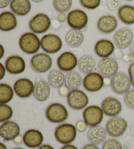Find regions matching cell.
<instances>
[{
	"label": "cell",
	"mask_w": 134,
	"mask_h": 149,
	"mask_svg": "<svg viewBox=\"0 0 134 149\" xmlns=\"http://www.w3.org/2000/svg\"><path fill=\"white\" fill-rule=\"evenodd\" d=\"M22 51L28 54H36L41 47V40L33 32H26L20 36L18 41Z\"/></svg>",
	"instance_id": "6da1fadb"
},
{
	"label": "cell",
	"mask_w": 134,
	"mask_h": 149,
	"mask_svg": "<svg viewBox=\"0 0 134 149\" xmlns=\"http://www.w3.org/2000/svg\"><path fill=\"white\" fill-rule=\"evenodd\" d=\"M54 136L56 141L61 144H70L76 138V127L73 124L68 123L59 125L55 129Z\"/></svg>",
	"instance_id": "7a4b0ae2"
},
{
	"label": "cell",
	"mask_w": 134,
	"mask_h": 149,
	"mask_svg": "<svg viewBox=\"0 0 134 149\" xmlns=\"http://www.w3.org/2000/svg\"><path fill=\"white\" fill-rule=\"evenodd\" d=\"M45 116L48 120L54 124L65 122L69 117V113L64 105L59 103H54L47 108Z\"/></svg>",
	"instance_id": "3957f363"
},
{
	"label": "cell",
	"mask_w": 134,
	"mask_h": 149,
	"mask_svg": "<svg viewBox=\"0 0 134 149\" xmlns=\"http://www.w3.org/2000/svg\"><path fill=\"white\" fill-rule=\"evenodd\" d=\"M131 85L132 83L129 75L124 72L117 73L111 80L112 92L119 95L126 94L130 90Z\"/></svg>",
	"instance_id": "277c9868"
},
{
	"label": "cell",
	"mask_w": 134,
	"mask_h": 149,
	"mask_svg": "<svg viewBox=\"0 0 134 149\" xmlns=\"http://www.w3.org/2000/svg\"><path fill=\"white\" fill-rule=\"evenodd\" d=\"M51 20L45 13H38L29 20L28 26L29 30L36 34H42L49 30Z\"/></svg>",
	"instance_id": "5b68a950"
},
{
	"label": "cell",
	"mask_w": 134,
	"mask_h": 149,
	"mask_svg": "<svg viewBox=\"0 0 134 149\" xmlns=\"http://www.w3.org/2000/svg\"><path fill=\"white\" fill-rule=\"evenodd\" d=\"M128 122L124 118L114 116L107 121L105 130L109 136L117 138L124 134L128 128Z\"/></svg>",
	"instance_id": "8992f818"
},
{
	"label": "cell",
	"mask_w": 134,
	"mask_h": 149,
	"mask_svg": "<svg viewBox=\"0 0 134 149\" xmlns=\"http://www.w3.org/2000/svg\"><path fill=\"white\" fill-rule=\"evenodd\" d=\"M103 112L102 109L97 105H91L83 111L82 116L87 126L93 127L98 126L103 120Z\"/></svg>",
	"instance_id": "52a82bcc"
},
{
	"label": "cell",
	"mask_w": 134,
	"mask_h": 149,
	"mask_svg": "<svg viewBox=\"0 0 134 149\" xmlns=\"http://www.w3.org/2000/svg\"><path fill=\"white\" fill-rule=\"evenodd\" d=\"M52 65V60L47 53H38L31 58L30 65L32 70L39 73L49 71Z\"/></svg>",
	"instance_id": "ba28073f"
},
{
	"label": "cell",
	"mask_w": 134,
	"mask_h": 149,
	"mask_svg": "<svg viewBox=\"0 0 134 149\" xmlns=\"http://www.w3.org/2000/svg\"><path fill=\"white\" fill-rule=\"evenodd\" d=\"M67 102L69 107L74 110H81L86 107L89 102L87 95L82 90H71L67 96Z\"/></svg>",
	"instance_id": "9c48e42d"
},
{
	"label": "cell",
	"mask_w": 134,
	"mask_h": 149,
	"mask_svg": "<svg viewBox=\"0 0 134 149\" xmlns=\"http://www.w3.org/2000/svg\"><path fill=\"white\" fill-rule=\"evenodd\" d=\"M41 47L47 54H55L61 50L62 41L58 36L49 33L43 36L41 39Z\"/></svg>",
	"instance_id": "30bf717a"
},
{
	"label": "cell",
	"mask_w": 134,
	"mask_h": 149,
	"mask_svg": "<svg viewBox=\"0 0 134 149\" xmlns=\"http://www.w3.org/2000/svg\"><path fill=\"white\" fill-rule=\"evenodd\" d=\"M88 22V15L84 10L75 9L68 13L67 22L72 29L81 30L87 26Z\"/></svg>",
	"instance_id": "8fae6325"
},
{
	"label": "cell",
	"mask_w": 134,
	"mask_h": 149,
	"mask_svg": "<svg viewBox=\"0 0 134 149\" xmlns=\"http://www.w3.org/2000/svg\"><path fill=\"white\" fill-rule=\"evenodd\" d=\"M84 89L90 92L100 91L104 86V78L100 73L91 72L84 77L82 81Z\"/></svg>",
	"instance_id": "7c38bea8"
},
{
	"label": "cell",
	"mask_w": 134,
	"mask_h": 149,
	"mask_svg": "<svg viewBox=\"0 0 134 149\" xmlns=\"http://www.w3.org/2000/svg\"><path fill=\"white\" fill-rule=\"evenodd\" d=\"M133 32L130 28H122L117 30L113 36L115 45L120 49H126L132 44Z\"/></svg>",
	"instance_id": "4fadbf2b"
},
{
	"label": "cell",
	"mask_w": 134,
	"mask_h": 149,
	"mask_svg": "<svg viewBox=\"0 0 134 149\" xmlns=\"http://www.w3.org/2000/svg\"><path fill=\"white\" fill-rule=\"evenodd\" d=\"M57 65L64 72H70L78 65V60L71 52H64L57 59Z\"/></svg>",
	"instance_id": "5bb4252c"
},
{
	"label": "cell",
	"mask_w": 134,
	"mask_h": 149,
	"mask_svg": "<svg viewBox=\"0 0 134 149\" xmlns=\"http://www.w3.org/2000/svg\"><path fill=\"white\" fill-rule=\"evenodd\" d=\"M99 73L105 78H111L114 76L119 70V63L114 58L109 57L103 58L98 66Z\"/></svg>",
	"instance_id": "9a60e30c"
},
{
	"label": "cell",
	"mask_w": 134,
	"mask_h": 149,
	"mask_svg": "<svg viewBox=\"0 0 134 149\" xmlns=\"http://www.w3.org/2000/svg\"><path fill=\"white\" fill-rule=\"evenodd\" d=\"M13 89L18 97L28 98L34 94V84L31 80L26 78H21L15 82Z\"/></svg>",
	"instance_id": "2e32d148"
},
{
	"label": "cell",
	"mask_w": 134,
	"mask_h": 149,
	"mask_svg": "<svg viewBox=\"0 0 134 149\" xmlns=\"http://www.w3.org/2000/svg\"><path fill=\"white\" fill-rule=\"evenodd\" d=\"M101 109L103 113L109 117L119 115L122 109V103L114 97H107L101 103Z\"/></svg>",
	"instance_id": "e0dca14e"
},
{
	"label": "cell",
	"mask_w": 134,
	"mask_h": 149,
	"mask_svg": "<svg viewBox=\"0 0 134 149\" xmlns=\"http://www.w3.org/2000/svg\"><path fill=\"white\" fill-rule=\"evenodd\" d=\"M5 67L6 69V71L10 74H20L23 73L25 70V61L20 56H10L5 60Z\"/></svg>",
	"instance_id": "ac0fdd59"
},
{
	"label": "cell",
	"mask_w": 134,
	"mask_h": 149,
	"mask_svg": "<svg viewBox=\"0 0 134 149\" xmlns=\"http://www.w3.org/2000/svg\"><path fill=\"white\" fill-rule=\"evenodd\" d=\"M20 132L19 126L14 121L3 122L0 126V135L5 141L15 140L20 135Z\"/></svg>",
	"instance_id": "d6986e66"
},
{
	"label": "cell",
	"mask_w": 134,
	"mask_h": 149,
	"mask_svg": "<svg viewBox=\"0 0 134 149\" xmlns=\"http://www.w3.org/2000/svg\"><path fill=\"white\" fill-rule=\"evenodd\" d=\"M117 27V19L112 15H107L102 16L98 20L97 28L101 33L105 34L111 33L116 30Z\"/></svg>",
	"instance_id": "ffe728a7"
},
{
	"label": "cell",
	"mask_w": 134,
	"mask_h": 149,
	"mask_svg": "<svg viewBox=\"0 0 134 149\" xmlns=\"http://www.w3.org/2000/svg\"><path fill=\"white\" fill-rule=\"evenodd\" d=\"M50 84L45 80L37 78L34 84V96L39 102H45L49 98L50 93Z\"/></svg>",
	"instance_id": "44dd1931"
},
{
	"label": "cell",
	"mask_w": 134,
	"mask_h": 149,
	"mask_svg": "<svg viewBox=\"0 0 134 149\" xmlns=\"http://www.w3.org/2000/svg\"><path fill=\"white\" fill-rule=\"evenodd\" d=\"M94 52L98 56L103 59L109 58L114 52V45L109 39H100L95 44Z\"/></svg>",
	"instance_id": "7402d4cb"
},
{
	"label": "cell",
	"mask_w": 134,
	"mask_h": 149,
	"mask_svg": "<svg viewBox=\"0 0 134 149\" xmlns=\"http://www.w3.org/2000/svg\"><path fill=\"white\" fill-rule=\"evenodd\" d=\"M23 142L29 148L39 147L43 142V136L39 130H29L24 134Z\"/></svg>",
	"instance_id": "603a6c76"
},
{
	"label": "cell",
	"mask_w": 134,
	"mask_h": 149,
	"mask_svg": "<svg viewBox=\"0 0 134 149\" xmlns=\"http://www.w3.org/2000/svg\"><path fill=\"white\" fill-rule=\"evenodd\" d=\"M17 19L13 13L3 11L0 14V30L5 32L10 31L17 27Z\"/></svg>",
	"instance_id": "cb8c5ba5"
},
{
	"label": "cell",
	"mask_w": 134,
	"mask_h": 149,
	"mask_svg": "<svg viewBox=\"0 0 134 149\" xmlns=\"http://www.w3.org/2000/svg\"><path fill=\"white\" fill-rule=\"evenodd\" d=\"M10 9L15 15L24 17L30 12L31 4L29 0H12Z\"/></svg>",
	"instance_id": "d4e9b609"
},
{
	"label": "cell",
	"mask_w": 134,
	"mask_h": 149,
	"mask_svg": "<svg viewBox=\"0 0 134 149\" xmlns=\"http://www.w3.org/2000/svg\"><path fill=\"white\" fill-rule=\"evenodd\" d=\"M107 131L101 126L91 127L88 132V138L91 143L100 145L105 141L107 137Z\"/></svg>",
	"instance_id": "484cf974"
},
{
	"label": "cell",
	"mask_w": 134,
	"mask_h": 149,
	"mask_svg": "<svg viewBox=\"0 0 134 149\" xmlns=\"http://www.w3.org/2000/svg\"><path fill=\"white\" fill-rule=\"evenodd\" d=\"M84 40V36L81 30H72L66 33L65 41L66 44L71 48L79 47L82 44Z\"/></svg>",
	"instance_id": "4316f807"
},
{
	"label": "cell",
	"mask_w": 134,
	"mask_h": 149,
	"mask_svg": "<svg viewBox=\"0 0 134 149\" xmlns=\"http://www.w3.org/2000/svg\"><path fill=\"white\" fill-rule=\"evenodd\" d=\"M118 17L124 24H134V6L130 5H122L118 10Z\"/></svg>",
	"instance_id": "83f0119b"
},
{
	"label": "cell",
	"mask_w": 134,
	"mask_h": 149,
	"mask_svg": "<svg viewBox=\"0 0 134 149\" xmlns=\"http://www.w3.org/2000/svg\"><path fill=\"white\" fill-rule=\"evenodd\" d=\"M96 62L94 58L89 55L83 56L78 62V68L80 72L88 74L92 72L96 68Z\"/></svg>",
	"instance_id": "f1b7e54d"
},
{
	"label": "cell",
	"mask_w": 134,
	"mask_h": 149,
	"mask_svg": "<svg viewBox=\"0 0 134 149\" xmlns=\"http://www.w3.org/2000/svg\"><path fill=\"white\" fill-rule=\"evenodd\" d=\"M66 76L62 71L54 70L48 75V82L54 88H60L65 83Z\"/></svg>",
	"instance_id": "f546056e"
},
{
	"label": "cell",
	"mask_w": 134,
	"mask_h": 149,
	"mask_svg": "<svg viewBox=\"0 0 134 149\" xmlns=\"http://www.w3.org/2000/svg\"><path fill=\"white\" fill-rule=\"evenodd\" d=\"M82 77L77 71H72L66 75L65 85L69 90L78 89L81 86Z\"/></svg>",
	"instance_id": "4dcf8cb0"
},
{
	"label": "cell",
	"mask_w": 134,
	"mask_h": 149,
	"mask_svg": "<svg viewBox=\"0 0 134 149\" xmlns=\"http://www.w3.org/2000/svg\"><path fill=\"white\" fill-rule=\"evenodd\" d=\"M14 89L6 83L0 84V103L7 104L13 100L14 96Z\"/></svg>",
	"instance_id": "1f68e13d"
},
{
	"label": "cell",
	"mask_w": 134,
	"mask_h": 149,
	"mask_svg": "<svg viewBox=\"0 0 134 149\" xmlns=\"http://www.w3.org/2000/svg\"><path fill=\"white\" fill-rule=\"evenodd\" d=\"M72 0H53V7L58 13H67L71 9Z\"/></svg>",
	"instance_id": "d6a6232c"
},
{
	"label": "cell",
	"mask_w": 134,
	"mask_h": 149,
	"mask_svg": "<svg viewBox=\"0 0 134 149\" xmlns=\"http://www.w3.org/2000/svg\"><path fill=\"white\" fill-rule=\"evenodd\" d=\"M12 108L7 104L0 105V122L3 123L9 120L13 116Z\"/></svg>",
	"instance_id": "836d02e7"
},
{
	"label": "cell",
	"mask_w": 134,
	"mask_h": 149,
	"mask_svg": "<svg viewBox=\"0 0 134 149\" xmlns=\"http://www.w3.org/2000/svg\"><path fill=\"white\" fill-rule=\"evenodd\" d=\"M80 4L85 9L94 10L100 5L101 0H80Z\"/></svg>",
	"instance_id": "e575fe53"
},
{
	"label": "cell",
	"mask_w": 134,
	"mask_h": 149,
	"mask_svg": "<svg viewBox=\"0 0 134 149\" xmlns=\"http://www.w3.org/2000/svg\"><path fill=\"white\" fill-rule=\"evenodd\" d=\"M102 149H122V146L118 140L109 139L103 143Z\"/></svg>",
	"instance_id": "d590c367"
},
{
	"label": "cell",
	"mask_w": 134,
	"mask_h": 149,
	"mask_svg": "<svg viewBox=\"0 0 134 149\" xmlns=\"http://www.w3.org/2000/svg\"><path fill=\"white\" fill-rule=\"evenodd\" d=\"M124 102L128 107L134 109V89H131L124 96Z\"/></svg>",
	"instance_id": "8d00e7d4"
},
{
	"label": "cell",
	"mask_w": 134,
	"mask_h": 149,
	"mask_svg": "<svg viewBox=\"0 0 134 149\" xmlns=\"http://www.w3.org/2000/svg\"><path fill=\"white\" fill-rule=\"evenodd\" d=\"M121 0H107V7L109 9L114 10L121 7Z\"/></svg>",
	"instance_id": "74e56055"
},
{
	"label": "cell",
	"mask_w": 134,
	"mask_h": 149,
	"mask_svg": "<svg viewBox=\"0 0 134 149\" xmlns=\"http://www.w3.org/2000/svg\"><path fill=\"white\" fill-rule=\"evenodd\" d=\"M76 129L78 132H84L86 131L87 127V125L85 123L84 121H82L80 120L79 122H77L76 124Z\"/></svg>",
	"instance_id": "f35d334b"
},
{
	"label": "cell",
	"mask_w": 134,
	"mask_h": 149,
	"mask_svg": "<svg viewBox=\"0 0 134 149\" xmlns=\"http://www.w3.org/2000/svg\"><path fill=\"white\" fill-rule=\"evenodd\" d=\"M128 74H129L131 83L134 87V62L131 63V64L128 67Z\"/></svg>",
	"instance_id": "ab89813d"
},
{
	"label": "cell",
	"mask_w": 134,
	"mask_h": 149,
	"mask_svg": "<svg viewBox=\"0 0 134 149\" xmlns=\"http://www.w3.org/2000/svg\"><path fill=\"white\" fill-rule=\"evenodd\" d=\"M69 92V89L66 86H63L58 89V94L61 97H67Z\"/></svg>",
	"instance_id": "60d3db41"
},
{
	"label": "cell",
	"mask_w": 134,
	"mask_h": 149,
	"mask_svg": "<svg viewBox=\"0 0 134 149\" xmlns=\"http://www.w3.org/2000/svg\"><path fill=\"white\" fill-rule=\"evenodd\" d=\"M57 20L61 23H64L68 20V15L65 13H59L57 15Z\"/></svg>",
	"instance_id": "b9f144b4"
},
{
	"label": "cell",
	"mask_w": 134,
	"mask_h": 149,
	"mask_svg": "<svg viewBox=\"0 0 134 149\" xmlns=\"http://www.w3.org/2000/svg\"><path fill=\"white\" fill-rule=\"evenodd\" d=\"M114 56L115 58H117V60H122L124 58V52L122 51V49H117L115 50L114 52Z\"/></svg>",
	"instance_id": "7bdbcfd3"
},
{
	"label": "cell",
	"mask_w": 134,
	"mask_h": 149,
	"mask_svg": "<svg viewBox=\"0 0 134 149\" xmlns=\"http://www.w3.org/2000/svg\"><path fill=\"white\" fill-rule=\"evenodd\" d=\"M12 0H0V9L6 8L8 5H10Z\"/></svg>",
	"instance_id": "ee69618b"
},
{
	"label": "cell",
	"mask_w": 134,
	"mask_h": 149,
	"mask_svg": "<svg viewBox=\"0 0 134 149\" xmlns=\"http://www.w3.org/2000/svg\"><path fill=\"white\" fill-rule=\"evenodd\" d=\"M124 58V60L126 61V62L132 63L134 62V54L130 52V53H129V54H128Z\"/></svg>",
	"instance_id": "f6af8a7d"
},
{
	"label": "cell",
	"mask_w": 134,
	"mask_h": 149,
	"mask_svg": "<svg viewBox=\"0 0 134 149\" xmlns=\"http://www.w3.org/2000/svg\"><path fill=\"white\" fill-rule=\"evenodd\" d=\"M5 66L2 64L1 63H0V81L4 78V77L5 75Z\"/></svg>",
	"instance_id": "bcb514c9"
},
{
	"label": "cell",
	"mask_w": 134,
	"mask_h": 149,
	"mask_svg": "<svg viewBox=\"0 0 134 149\" xmlns=\"http://www.w3.org/2000/svg\"><path fill=\"white\" fill-rule=\"evenodd\" d=\"M82 149H100V148L96 145L92 143V144H87L84 145Z\"/></svg>",
	"instance_id": "7dc6e473"
},
{
	"label": "cell",
	"mask_w": 134,
	"mask_h": 149,
	"mask_svg": "<svg viewBox=\"0 0 134 149\" xmlns=\"http://www.w3.org/2000/svg\"><path fill=\"white\" fill-rule=\"evenodd\" d=\"M61 149H78L76 146L73 145H66L64 146L63 147H61Z\"/></svg>",
	"instance_id": "c3c4849f"
},
{
	"label": "cell",
	"mask_w": 134,
	"mask_h": 149,
	"mask_svg": "<svg viewBox=\"0 0 134 149\" xmlns=\"http://www.w3.org/2000/svg\"><path fill=\"white\" fill-rule=\"evenodd\" d=\"M15 143L17 145H20V143H22V141H23V138H22V137L20 136V135H18V136L16 138V139L14 140Z\"/></svg>",
	"instance_id": "681fc988"
},
{
	"label": "cell",
	"mask_w": 134,
	"mask_h": 149,
	"mask_svg": "<svg viewBox=\"0 0 134 149\" xmlns=\"http://www.w3.org/2000/svg\"><path fill=\"white\" fill-rule=\"evenodd\" d=\"M4 53H5L4 47L2 45H0V59H2L3 57Z\"/></svg>",
	"instance_id": "f907efd6"
},
{
	"label": "cell",
	"mask_w": 134,
	"mask_h": 149,
	"mask_svg": "<svg viewBox=\"0 0 134 149\" xmlns=\"http://www.w3.org/2000/svg\"><path fill=\"white\" fill-rule=\"evenodd\" d=\"M38 149H54L52 146H50L49 145H43L40 146Z\"/></svg>",
	"instance_id": "816d5d0a"
},
{
	"label": "cell",
	"mask_w": 134,
	"mask_h": 149,
	"mask_svg": "<svg viewBox=\"0 0 134 149\" xmlns=\"http://www.w3.org/2000/svg\"><path fill=\"white\" fill-rule=\"evenodd\" d=\"M130 51L131 53H132V54H134V41H132V44L130 45Z\"/></svg>",
	"instance_id": "f5cc1de1"
},
{
	"label": "cell",
	"mask_w": 134,
	"mask_h": 149,
	"mask_svg": "<svg viewBox=\"0 0 134 149\" xmlns=\"http://www.w3.org/2000/svg\"><path fill=\"white\" fill-rule=\"evenodd\" d=\"M104 84L105 86H109V85L111 84V81L109 80V78H105L104 80Z\"/></svg>",
	"instance_id": "db71d44e"
},
{
	"label": "cell",
	"mask_w": 134,
	"mask_h": 149,
	"mask_svg": "<svg viewBox=\"0 0 134 149\" xmlns=\"http://www.w3.org/2000/svg\"><path fill=\"white\" fill-rule=\"evenodd\" d=\"M130 133L131 135H132L133 137H134V124H132V126L130 127Z\"/></svg>",
	"instance_id": "11a10c76"
},
{
	"label": "cell",
	"mask_w": 134,
	"mask_h": 149,
	"mask_svg": "<svg viewBox=\"0 0 134 149\" xmlns=\"http://www.w3.org/2000/svg\"><path fill=\"white\" fill-rule=\"evenodd\" d=\"M130 146H131L130 143L128 142V143H126V144L124 145V148L125 149H128V148H130Z\"/></svg>",
	"instance_id": "9f6ffc18"
},
{
	"label": "cell",
	"mask_w": 134,
	"mask_h": 149,
	"mask_svg": "<svg viewBox=\"0 0 134 149\" xmlns=\"http://www.w3.org/2000/svg\"><path fill=\"white\" fill-rule=\"evenodd\" d=\"M0 149H7V147L3 143H0Z\"/></svg>",
	"instance_id": "6f0895ef"
},
{
	"label": "cell",
	"mask_w": 134,
	"mask_h": 149,
	"mask_svg": "<svg viewBox=\"0 0 134 149\" xmlns=\"http://www.w3.org/2000/svg\"><path fill=\"white\" fill-rule=\"evenodd\" d=\"M34 3H41L44 1V0H31Z\"/></svg>",
	"instance_id": "680465c9"
},
{
	"label": "cell",
	"mask_w": 134,
	"mask_h": 149,
	"mask_svg": "<svg viewBox=\"0 0 134 149\" xmlns=\"http://www.w3.org/2000/svg\"><path fill=\"white\" fill-rule=\"evenodd\" d=\"M87 29H88V26H86L85 28H84L83 29H82L81 31H82V32H84V31H86L87 30Z\"/></svg>",
	"instance_id": "91938a15"
},
{
	"label": "cell",
	"mask_w": 134,
	"mask_h": 149,
	"mask_svg": "<svg viewBox=\"0 0 134 149\" xmlns=\"http://www.w3.org/2000/svg\"><path fill=\"white\" fill-rule=\"evenodd\" d=\"M13 149H24L22 148H13Z\"/></svg>",
	"instance_id": "94428289"
},
{
	"label": "cell",
	"mask_w": 134,
	"mask_h": 149,
	"mask_svg": "<svg viewBox=\"0 0 134 149\" xmlns=\"http://www.w3.org/2000/svg\"><path fill=\"white\" fill-rule=\"evenodd\" d=\"M125 1H132L133 0H125Z\"/></svg>",
	"instance_id": "6125c7cd"
}]
</instances>
